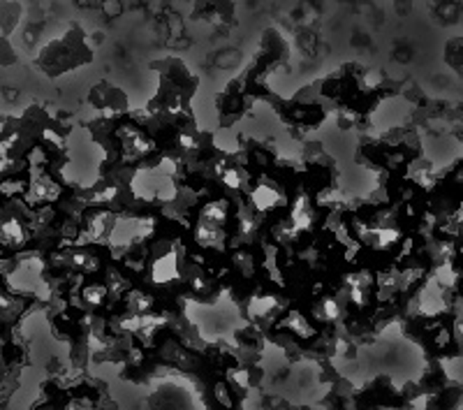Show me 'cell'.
Here are the masks:
<instances>
[{"label": "cell", "instance_id": "cell-1", "mask_svg": "<svg viewBox=\"0 0 463 410\" xmlns=\"http://www.w3.org/2000/svg\"><path fill=\"white\" fill-rule=\"evenodd\" d=\"M105 7H107V14H109V17H114V14L121 10V7L116 5V0H105Z\"/></svg>", "mask_w": 463, "mask_h": 410}]
</instances>
